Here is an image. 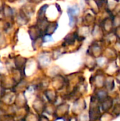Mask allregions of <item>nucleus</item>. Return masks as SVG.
I'll return each mask as SVG.
<instances>
[{
  "mask_svg": "<svg viewBox=\"0 0 120 121\" xmlns=\"http://www.w3.org/2000/svg\"><path fill=\"white\" fill-rule=\"evenodd\" d=\"M58 28V23L56 21L50 22L47 26L46 27L45 30H44V35H52Z\"/></svg>",
  "mask_w": 120,
  "mask_h": 121,
  "instance_id": "2",
  "label": "nucleus"
},
{
  "mask_svg": "<svg viewBox=\"0 0 120 121\" xmlns=\"http://www.w3.org/2000/svg\"><path fill=\"white\" fill-rule=\"evenodd\" d=\"M115 1H120V0H115Z\"/></svg>",
  "mask_w": 120,
  "mask_h": 121,
  "instance_id": "5",
  "label": "nucleus"
},
{
  "mask_svg": "<svg viewBox=\"0 0 120 121\" xmlns=\"http://www.w3.org/2000/svg\"><path fill=\"white\" fill-rule=\"evenodd\" d=\"M48 7H49V5L48 4H44V5H42L40 8V9H39V11L37 12V19H42V18H46L45 14H46L47 9Z\"/></svg>",
  "mask_w": 120,
  "mask_h": 121,
  "instance_id": "3",
  "label": "nucleus"
},
{
  "mask_svg": "<svg viewBox=\"0 0 120 121\" xmlns=\"http://www.w3.org/2000/svg\"><path fill=\"white\" fill-rule=\"evenodd\" d=\"M3 15L5 18H12L13 17H14V11L13 9L11 8L10 6L4 4L3 5V9H2V11Z\"/></svg>",
  "mask_w": 120,
  "mask_h": 121,
  "instance_id": "1",
  "label": "nucleus"
},
{
  "mask_svg": "<svg viewBox=\"0 0 120 121\" xmlns=\"http://www.w3.org/2000/svg\"><path fill=\"white\" fill-rule=\"evenodd\" d=\"M8 1H9V2H13V1H16V0H7Z\"/></svg>",
  "mask_w": 120,
  "mask_h": 121,
  "instance_id": "4",
  "label": "nucleus"
}]
</instances>
